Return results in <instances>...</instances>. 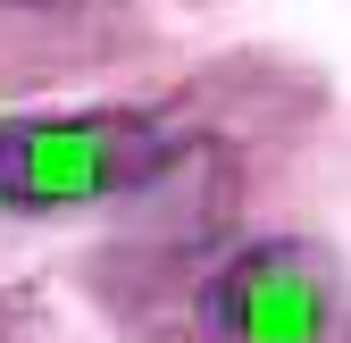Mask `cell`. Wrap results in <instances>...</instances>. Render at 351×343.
<instances>
[{
  "label": "cell",
  "instance_id": "7a4b0ae2",
  "mask_svg": "<svg viewBox=\"0 0 351 343\" xmlns=\"http://www.w3.org/2000/svg\"><path fill=\"white\" fill-rule=\"evenodd\" d=\"M209 327L226 343H326V327H335V268L310 243H251L209 285Z\"/></svg>",
  "mask_w": 351,
  "mask_h": 343
},
{
  "label": "cell",
  "instance_id": "6da1fadb",
  "mask_svg": "<svg viewBox=\"0 0 351 343\" xmlns=\"http://www.w3.org/2000/svg\"><path fill=\"white\" fill-rule=\"evenodd\" d=\"M167 126L134 109L84 117H9L0 126V209H84L134 193L167 167Z\"/></svg>",
  "mask_w": 351,
  "mask_h": 343
}]
</instances>
